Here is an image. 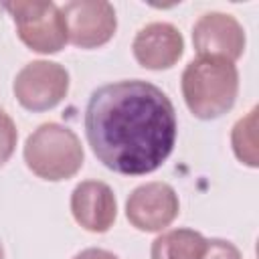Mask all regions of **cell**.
I'll list each match as a JSON object with an SVG mask.
<instances>
[{"mask_svg": "<svg viewBox=\"0 0 259 259\" xmlns=\"http://www.w3.org/2000/svg\"><path fill=\"white\" fill-rule=\"evenodd\" d=\"M85 136L105 168L127 176L150 174L174 150L176 109L154 83L142 79L107 83L87 101Z\"/></svg>", "mask_w": 259, "mask_h": 259, "instance_id": "obj_1", "label": "cell"}, {"mask_svg": "<svg viewBox=\"0 0 259 259\" xmlns=\"http://www.w3.org/2000/svg\"><path fill=\"white\" fill-rule=\"evenodd\" d=\"M239 71L235 63L219 57H198L182 73V97L198 119H217L237 101Z\"/></svg>", "mask_w": 259, "mask_h": 259, "instance_id": "obj_2", "label": "cell"}, {"mask_svg": "<svg viewBox=\"0 0 259 259\" xmlns=\"http://www.w3.org/2000/svg\"><path fill=\"white\" fill-rule=\"evenodd\" d=\"M83 146L77 134L61 123L38 125L24 144V162L32 174L49 182L75 176L83 166Z\"/></svg>", "mask_w": 259, "mask_h": 259, "instance_id": "obj_3", "label": "cell"}, {"mask_svg": "<svg viewBox=\"0 0 259 259\" xmlns=\"http://www.w3.org/2000/svg\"><path fill=\"white\" fill-rule=\"evenodd\" d=\"M18 38L34 53L53 55L67 45V24L63 10L55 2H8Z\"/></svg>", "mask_w": 259, "mask_h": 259, "instance_id": "obj_4", "label": "cell"}, {"mask_svg": "<svg viewBox=\"0 0 259 259\" xmlns=\"http://www.w3.org/2000/svg\"><path fill=\"white\" fill-rule=\"evenodd\" d=\"M14 97L28 111L57 107L69 93V73L55 61H32L14 79Z\"/></svg>", "mask_w": 259, "mask_h": 259, "instance_id": "obj_5", "label": "cell"}, {"mask_svg": "<svg viewBox=\"0 0 259 259\" xmlns=\"http://www.w3.org/2000/svg\"><path fill=\"white\" fill-rule=\"evenodd\" d=\"M180 202L174 188L166 182H148L132 190L125 202L127 221L144 233H158L174 223Z\"/></svg>", "mask_w": 259, "mask_h": 259, "instance_id": "obj_6", "label": "cell"}, {"mask_svg": "<svg viewBox=\"0 0 259 259\" xmlns=\"http://www.w3.org/2000/svg\"><path fill=\"white\" fill-rule=\"evenodd\" d=\"M67 38L79 49H97L111 40L117 28L115 10L109 2H69L63 8Z\"/></svg>", "mask_w": 259, "mask_h": 259, "instance_id": "obj_7", "label": "cell"}, {"mask_svg": "<svg viewBox=\"0 0 259 259\" xmlns=\"http://www.w3.org/2000/svg\"><path fill=\"white\" fill-rule=\"evenodd\" d=\"M192 42L198 57H219L235 63L245 51V30L231 14L206 12L192 28Z\"/></svg>", "mask_w": 259, "mask_h": 259, "instance_id": "obj_8", "label": "cell"}, {"mask_svg": "<svg viewBox=\"0 0 259 259\" xmlns=\"http://www.w3.org/2000/svg\"><path fill=\"white\" fill-rule=\"evenodd\" d=\"M132 51L144 69L162 71L178 63L184 53V38L170 22H150L136 34Z\"/></svg>", "mask_w": 259, "mask_h": 259, "instance_id": "obj_9", "label": "cell"}, {"mask_svg": "<svg viewBox=\"0 0 259 259\" xmlns=\"http://www.w3.org/2000/svg\"><path fill=\"white\" fill-rule=\"evenodd\" d=\"M71 212L85 231L107 233L117 217V200L105 182L85 180L71 194Z\"/></svg>", "mask_w": 259, "mask_h": 259, "instance_id": "obj_10", "label": "cell"}, {"mask_svg": "<svg viewBox=\"0 0 259 259\" xmlns=\"http://www.w3.org/2000/svg\"><path fill=\"white\" fill-rule=\"evenodd\" d=\"M206 239L192 229H172L152 243V259H200Z\"/></svg>", "mask_w": 259, "mask_h": 259, "instance_id": "obj_11", "label": "cell"}, {"mask_svg": "<svg viewBox=\"0 0 259 259\" xmlns=\"http://www.w3.org/2000/svg\"><path fill=\"white\" fill-rule=\"evenodd\" d=\"M231 144L235 156L243 164L257 168V107H253L245 117L235 123Z\"/></svg>", "mask_w": 259, "mask_h": 259, "instance_id": "obj_12", "label": "cell"}, {"mask_svg": "<svg viewBox=\"0 0 259 259\" xmlns=\"http://www.w3.org/2000/svg\"><path fill=\"white\" fill-rule=\"evenodd\" d=\"M16 140H18L16 123L4 109H0V166L6 164L14 154Z\"/></svg>", "mask_w": 259, "mask_h": 259, "instance_id": "obj_13", "label": "cell"}, {"mask_svg": "<svg viewBox=\"0 0 259 259\" xmlns=\"http://www.w3.org/2000/svg\"><path fill=\"white\" fill-rule=\"evenodd\" d=\"M200 259H243V255L231 241L206 239V247Z\"/></svg>", "mask_w": 259, "mask_h": 259, "instance_id": "obj_14", "label": "cell"}, {"mask_svg": "<svg viewBox=\"0 0 259 259\" xmlns=\"http://www.w3.org/2000/svg\"><path fill=\"white\" fill-rule=\"evenodd\" d=\"M73 259H119L117 255H113L111 251H105V249H97V247H91V249H85L81 253H77Z\"/></svg>", "mask_w": 259, "mask_h": 259, "instance_id": "obj_15", "label": "cell"}, {"mask_svg": "<svg viewBox=\"0 0 259 259\" xmlns=\"http://www.w3.org/2000/svg\"><path fill=\"white\" fill-rule=\"evenodd\" d=\"M0 259H4V255H2V247H0Z\"/></svg>", "mask_w": 259, "mask_h": 259, "instance_id": "obj_16", "label": "cell"}]
</instances>
